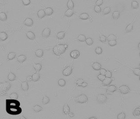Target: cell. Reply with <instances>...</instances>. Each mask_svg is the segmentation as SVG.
<instances>
[{
  "instance_id": "1",
  "label": "cell",
  "mask_w": 140,
  "mask_h": 119,
  "mask_svg": "<svg viewBox=\"0 0 140 119\" xmlns=\"http://www.w3.org/2000/svg\"><path fill=\"white\" fill-rule=\"evenodd\" d=\"M6 110L10 115L20 114L22 112V109L20 107V102L17 100H6Z\"/></svg>"
},
{
  "instance_id": "2",
  "label": "cell",
  "mask_w": 140,
  "mask_h": 119,
  "mask_svg": "<svg viewBox=\"0 0 140 119\" xmlns=\"http://www.w3.org/2000/svg\"><path fill=\"white\" fill-rule=\"evenodd\" d=\"M11 85L9 83L6 82L5 83H1L0 84V95H3L9 89Z\"/></svg>"
},
{
  "instance_id": "3",
  "label": "cell",
  "mask_w": 140,
  "mask_h": 119,
  "mask_svg": "<svg viewBox=\"0 0 140 119\" xmlns=\"http://www.w3.org/2000/svg\"><path fill=\"white\" fill-rule=\"evenodd\" d=\"M75 101L79 103H85L88 102V98L85 94H82L74 99Z\"/></svg>"
},
{
  "instance_id": "4",
  "label": "cell",
  "mask_w": 140,
  "mask_h": 119,
  "mask_svg": "<svg viewBox=\"0 0 140 119\" xmlns=\"http://www.w3.org/2000/svg\"><path fill=\"white\" fill-rule=\"evenodd\" d=\"M117 90L119 91L121 93V94L122 95H126V94H128L131 91L130 88L128 87V86L127 85H125L121 86L117 89Z\"/></svg>"
},
{
  "instance_id": "5",
  "label": "cell",
  "mask_w": 140,
  "mask_h": 119,
  "mask_svg": "<svg viewBox=\"0 0 140 119\" xmlns=\"http://www.w3.org/2000/svg\"><path fill=\"white\" fill-rule=\"evenodd\" d=\"M107 97L104 94H99L97 96V101L100 104L105 103L107 101Z\"/></svg>"
},
{
  "instance_id": "6",
  "label": "cell",
  "mask_w": 140,
  "mask_h": 119,
  "mask_svg": "<svg viewBox=\"0 0 140 119\" xmlns=\"http://www.w3.org/2000/svg\"><path fill=\"white\" fill-rule=\"evenodd\" d=\"M116 90H117V88L115 85H110V86L108 87V88L107 89V94L110 95H113V93Z\"/></svg>"
},
{
  "instance_id": "7",
  "label": "cell",
  "mask_w": 140,
  "mask_h": 119,
  "mask_svg": "<svg viewBox=\"0 0 140 119\" xmlns=\"http://www.w3.org/2000/svg\"><path fill=\"white\" fill-rule=\"evenodd\" d=\"M137 15L136 16V17H135V18L134 19V20H133V22H131V23H130L129 24H128L127 27L126 28L125 30V31L126 33H129V32H131L133 30V26H134V22L135 21L137 17Z\"/></svg>"
},
{
  "instance_id": "8",
  "label": "cell",
  "mask_w": 140,
  "mask_h": 119,
  "mask_svg": "<svg viewBox=\"0 0 140 119\" xmlns=\"http://www.w3.org/2000/svg\"><path fill=\"white\" fill-rule=\"evenodd\" d=\"M73 71V68L71 66L67 67L66 68H65L62 72V74L66 76H67L70 75L72 74Z\"/></svg>"
},
{
  "instance_id": "9",
  "label": "cell",
  "mask_w": 140,
  "mask_h": 119,
  "mask_svg": "<svg viewBox=\"0 0 140 119\" xmlns=\"http://www.w3.org/2000/svg\"><path fill=\"white\" fill-rule=\"evenodd\" d=\"M133 115L137 118H140V106L137 107L133 109Z\"/></svg>"
},
{
  "instance_id": "10",
  "label": "cell",
  "mask_w": 140,
  "mask_h": 119,
  "mask_svg": "<svg viewBox=\"0 0 140 119\" xmlns=\"http://www.w3.org/2000/svg\"><path fill=\"white\" fill-rule=\"evenodd\" d=\"M57 47L60 54H62L65 52L68 45L67 44H60L57 45Z\"/></svg>"
},
{
  "instance_id": "11",
  "label": "cell",
  "mask_w": 140,
  "mask_h": 119,
  "mask_svg": "<svg viewBox=\"0 0 140 119\" xmlns=\"http://www.w3.org/2000/svg\"><path fill=\"white\" fill-rule=\"evenodd\" d=\"M114 80V78L106 77L105 79L102 82V84L104 86H108L110 85L111 82Z\"/></svg>"
},
{
  "instance_id": "12",
  "label": "cell",
  "mask_w": 140,
  "mask_h": 119,
  "mask_svg": "<svg viewBox=\"0 0 140 119\" xmlns=\"http://www.w3.org/2000/svg\"><path fill=\"white\" fill-rule=\"evenodd\" d=\"M70 56L74 59H77L79 57L80 55V53L77 50H74L70 53Z\"/></svg>"
},
{
  "instance_id": "13",
  "label": "cell",
  "mask_w": 140,
  "mask_h": 119,
  "mask_svg": "<svg viewBox=\"0 0 140 119\" xmlns=\"http://www.w3.org/2000/svg\"><path fill=\"white\" fill-rule=\"evenodd\" d=\"M51 31L50 30L49 28H45L44 30H43L42 33V36L44 38H47L49 37L50 35Z\"/></svg>"
},
{
  "instance_id": "14",
  "label": "cell",
  "mask_w": 140,
  "mask_h": 119,
  "mask_svg": "<svg viewBox=\"0 0 140 119\" xmlns=\"http://www.w3.org/2000/svg\"><path fill=\"white\" fill-rule=\"evenodd\" d=\"M92 67L95 70L98 71V70H100L102 68V65L99 62H96L93 63L92 64Z\"/></svg>"
},
{
  "instance_id": "15",
  "label": "cell",
  "mask_w": 140,
  "mask_h": 119,
  "mask_svg": "<svg viewBox=\"0 0 140 119\" xmlns=\"http://www.w3.org/2000/svg\"><path fill=\"white\" fill-rule=\"evenodd\" d=\"M124 65L127 66L128 67H129L130 69H131L133 71V73L134 74H135L136 76H140V68L139 67V68H131V67H129L125 64H124Z\"/></svg>"
},
{
  "instance_id": "16",
  "label": "cell",
  "mask_w": 140,
  "mask_h": 119,
  "mask_svg": "<svg viewBox=\"0 0 140 119\" xmlns=\"http://www.w3.org/2000/svg\"><path fill=\"white\" fill-rule=\"evenodd\" d=\"M24 24L27 26L31 27L33 25V21L32 19L30 18H28L24 22Z\"/></svg>"
},
{
  "instance_id": "17",
  "label": "cell",
  "mask_w": 140,
  "mask_h": 119,
  "mask_svg": "<svg viewBox=\"0 0 140 119\" xmlns=\"http://www.w3.org/2000/svg\"><path fill=\"white\" fill-rule=\"evenodd\" d=\"M21 88L22 90L24 91H27L29 89V85L28 82L27 81L24 82H21Z\"/></svg>"
},
{
  "instance_id": "18",
  "label": "cell",
  "mask_w": 140,
  "mask_h": 119,
  "mask_svg": "<svg viewBox=\"0 0 140 119\" xmlns=\"http://www.w3.org/2000/svg\"><path fill=\"white\" fill-rule=\"evenodd\" d=\"M26 36H27V37L30 40H34L36 38V36H35V34L33 32H31V31H29V32H26Z\"/></svg>"
},
{
  "instance_id": "19",
  "label": "cell",
  "mask_w": 140,
  "mask_h": 119,
  "mask_svg": "<svg viewBox=\"0 0 140 119\" xmlns=\"http://www.w3.org/2000/svg\"><path fill=\"white\" fill-rule=\"evenodd\" d=\"M33 67L37 72H39L42 68V66L41 64L40 63L36 64L35 63H33Z\"/></svg>"
},
{
  "instance_id": "20",
  "label": "cell",
  "mask_w": 140,
  "mask_h": 119,
  "mask_svg": "<svg viewBox=\"0 0 140 119\" xmlns=\"http://www.w3.org/2000/svg\"><path fill=\"white\" fill-rule=\"evenodd\" d=\"M63 113L66 115L68 114L69 113H70V108H69V106H68V105L67 103L64 104V105L63 106Z\"/></svg>"
},
{
  "instance_id": "21",
  "label": "cell",
  "mask_w": 140,
  "mask_h": 119,
  "mask_svg": "<svg viewBox=\"0 0 140 119\" xmlns=\"http://www.w3.org/2000/svg\"><path fill=\"white\" fill-rule=\"evenodd\" d=\"M120 16V13L119 11H115L112 14V17L115 20H117Z\"/></svg>"
},
{
  "instance_id": "22",
  "label": "cell",
  "mask_w": 140,
  "mask_h": 119,
  "mask_svg": "<svg viewBox=\"0 0 140 119\" xmlns=\"http://www.w3.org/2000/svg\"><path fill=\"white\" fill-rule=\"evenodd\" d=\"M8 37L7 35L5 32H0V40L1 41H5Z\"/></svg>"
},
{
  "instance_id": "23",
  "label": "cell",
  "mask_w": 140,
  "mask_h": 119,
  "mask_svg": "<svg viewBox=\"0 0 140 119\" xmlns=\"http://www.w3.org/2000/svg\"><path fill=\"white\" fill-rule=\"evenodd\" d=\"M74 11L73 10V9H70V8H69L68 10H67L66 12L65 13V14L64 15L65 16H66L67 17H71L72 15L74 14Z\"/></svg>"
},
{
  "instance_id": "24",
  "label": "cell",
  "mask_w": 140,
  "mask_h": 119,
  "mask_svg": "<svg viewBox=\"0 0 140 119\" xmlns=\"http://www.w3.org/2000/svg\"><path fill=\"white\" fill-rule=\"evenodd\" d=\"M26 59H27V57L24 55H21L18 56L17 57V60L21 63H22V62H23L24 61H25Z\"/></svg>"
},
{
  "instance_id": "25",
  "label": "cell",
  "mask_w": 140,
  "mask_h": 119,
  "mask_svg": "<svg viewBox=\"0 0 140 119\" xmlns=\"http://www.w3.org/2000/svg\"><path fill=\"white\" fill-rule=\"evenodd\" d=\"M9 74L8 75V79L10 81H14L16 78L15 75L14 74L11 73L10 70H9Z\"/></svg>"
},
{
  "instance_id": "26",
  "label": "cell",
  "mask_w": 140,
  "mask_h": 119,
  "mask_svg": "<svg viewBox=\"0 0 140 119\" xmlns=\"http://www.w3.org/2000/svg\"><path fill=\"white\" fill-rule=\"evenodd\" d=\"M35 54L37 57L41 58V57H43V51L42 49H37L35 52Z\"/></svg>"
},
{
  "instance_id": "27",
  "label": "cell",
  "mask_w": 140,
  "mask_h": 119,
  "mask_svg": "<svg viewBox=\"0 0 140 119\" xmlns=\"http://www.w3.org/2000/svg\"><path fill=\"white\" fill-rule=\"evenodd\" d=\"M79 18H80V19H81V20H87V19H89V16L87 13H82L80 15Z\"/></svg>"
},
{
  "instance_id": "28",
  "label": "cell",
  "mask_w": 140,
  "mask_h": 119,
  "mask_svg": "<svg viewBox=\"0 0 140 119\" xmlns=\"http://www.w3.org/2000/svg\"><path fill=\"white\" fill-rule=\"evenodd\" d=\"M37 15H38V17L40 19H42L46 15V13H45L44 10H40L38 11V12L37 13Z\"/></svg>"
},
{
  "instance_id": "29",
  "label": "cell",
  "mask_w": 140,
  "mask_h": 119,
  "mask_svg": "<svg viewBox=\"0 0 140 119\" xmlns=\"http://www.w3.org/2000/svg\"><path fill=\"white\" fill-rule=\"evenodd\" d=\"M16 55V53L15 52H10L8 54L7 56V59L8 60H12L15 58Z\"/></svg>"
},
{
  "instance_id": "30",
  "label": "cell",
  "mask_w": 140,
  "mask_h": 119,
  "mask_svg": "<svg viewBox=\"0 0 140 119\" xmlns=\"http://www.w3.org/2000/svg\"><path fill=\"white\" fill-rule=\"evenodd\" d=\"M45 12L46 13V15L49 16V15H51L53 13V10L52 8L48 7L45 9Z\"/></svg>"
},
{
  "instance_id": "31",
  "label": "cell",
  "mask_w": 140,
  "mask_h": 119,
  "mask_svg": "<svg viewBox=\"0 0 140 119\" xmlns=\"http://www.w3.org/2000/svg\"><path fill=\"white\" fill-rule=\"evenodd\" d=\"M66 34V32L64 31H62V32H60L57 34V37L59 39H62L64 38Z\"/></svg>"
},
{
  "instance_id": "32",
  "label": "cell",
  "mask_w": 140,
  "mask_h": 119,
  "mask_svg": "<svg viewBox=\"0 0 140 119\" xmlns=\"http://www.w3.org/2000/svg\"><path fill=\"white\" fill-rule=\"evenodd\" d=\"M7 19V15L3 12L0 13V20L1 21H6Z\"/></svg>"
},
{
  "instance_id": "33",
  "label": "cell",
  "mask_w": 140,
  "mask_h": 119,
  "mask_svg": "<svg viewBox=\"0 0 140 119\" xmlns=\"http://www.w3.org/2000/svg\"><path fill=\"white\" fill-rule=\"evenodd\" d=\"M131 7L133 9H138L139 7L138 2L137 1L133 0L131 3Z\"/></svg>"
},
{
  "instance_id": "34",
  "label": "cell",
  "mask_w": 140,
  "mask_h": 119,
  "mask_svg": "<svg viewBox=\"0 0 140 119\" xmlns=\"http://www.w3.org/2000/svg\"><path fill=\"white\" fill-rule=\"evenodd\" d=\"M32 79H33V81L35 82H37L40 79V75L38 73V72L33 74Z\"/></svg>"
},
{
  "instance_id": "35",
  "label": "cell",
  "mask_w": 140,
  "mask_h": 119,
  "mask_svg": "<svg viewBox=\"0 0 140 119\" xmlns=\"http://www.w3.org/2000/svg\"><path fill=\"white\" fill-rule=\"evenodd\" d=\"M86 36L83 35H80L78 37H77V40L80 41V42H85L86 40Z\"/></svg>"
},
{
  "instance_id": "36",
  "label": "cell",
  "mask_w": 140,
  "mask_h": 119,
  "mask_svg": "<svg viewBox=\"0 0 140 119\" xmlns=\"http://www.w3.org/2000/svg\"><path fill=\"white\" fill-rule=\"evenodd\" d=\"M117 38H118V37L117 36H116V35H115L114 34H110L107 37V40L108 41L115 40H117Z\"/></svg>"
},
{
  "instance_id": "37",
  "label": "cell",
  "mask_w": 140,
  "mask_h": 119,
  "mask_svg": "<svg viewBox=\"0 0 140 119\" xmlns=\"http://www.w3.org/2000/svg\"><path fill=\"white\" fill-rule=\"evenodd\" d=\"M126 116L125 113L124 112H122L118 114L117 118L118 119H124L126 118Z\"/></svg>"
},
{
  "instance_id": "38",
  "label": "cell",
  "mask_w": 140,
  "mask_h": 119,
  "mask_svg": "<svg viewBox=\"0 0 140 119\" xmlns=\"http://www.w3.org/2000/svg\"><path fill=\"white\" fill-rule=\"evenodd\" d=\"M33 109L35 112L38 113V112L41 111L43 110V108L39 105H36L33 107Z\"/></svg>"
},
{
  "instance_id": "39",
  "label": "cell",
  "mask_w": 140,
  "mask_h": 119,
  "mask_svg": "<svg viewBox=\"0 0 140 119\" xmlns=\"http://www.w3.org/2000/svg\"><path fill=\"white\" fill-rule=\"evenodd\" d=\"M67 7L68 8L73 9L74 7V4L72 0H68V2L67 3Z\"/></svg>"
},
{
  "instance_id": "40",
  "label": "cell",
  "mask_w": 140,
  "mask_h": 119,
  "mask_svg": "<svg viewBox=\"0 0 140 119\" xmlns=\"http://www.w3.org/2000/svg\"><path fill=\"white\" fill-rule=\"evenodd\" d=\"M95 51L96 54H102V53L103 52L102 48L101 47H96Z\"/></svg>"
},
{
  "instance_id": "41",
  "label": "cell",
  "mask_w": 140,
  "mask_h": 119,
  "mask_svg": "<svg viewBox=\"0 0 140 119\" xmlns=\"http://www.w3.org/2000/svg\"><path fill=\"white\" fill-rule=\"evenodd\" d=\"M58 84L61 87H64L66 85V81L62 79H61L58 81Z\"/></svg>"
},
{
  "instance_id": "42",
  "label": "cell",
  "mask_w": 140,
  "mask_h": 119,
  "mask_svg": "<svg viewBox=\"0 0 140 119\" xmlns=\"http://www.w3.org/2000/svg\"><path fill=\"white\" fill-rule=\"evenodd\" d=\"M85 42L86 43V44L87 45H88L89 46H91L94 43V41L93 40V39L91 38H88L86 39V41H85Z\"/></svg>"
},
{
  "instance_id": "43",
  "label": "cell",
  "mask_w": 140,
  "mask_h": 119,
  "mask_svg": "<svg viewBox=\"0 0 140 119\" xmlns=\"http://www.w3.org/2000/svg\"><path fill=\"white\" fill-rule=\"evenodd\" d=\"M109 45L111 46V47H114L116 46L117 44V42L116 40H110V41H109Z\"/></svg>"
},
{
  "instance_id": "44",
  "label": "cell",
  "mask_w": 140,
  "mask_h": 119,
  "mask_svg": "<svg viewBox=\"0 0 140 119\" xmlns=\"http://www.w3.org/2000/svg\"><path fill=\"white\" fill-rule=\"evenodd\" d=\"M111 12L110 7H105L103 10V14L104 15H108Z\"/></svg>"
},
{
  "instance_id": "45",
  "label": "cell",
  "mask_w": 140,
  "mask_h": 119,
  "mask_svg": "<svg viewBox=\"0 0 140 119\" xmlns=\"http://www.w3.org/2000/svg\"><path fill=\"white\" fill-rule=\"evenodd\" d=\"M53 52L57 56H60V54H61L60 52H59L57 46H56L54 48H53Z\"/></svg>"
},
{
  "instance_id": "46",
  "label": "cell",
  "mask_w": 140,
  "mask_h": 119,
  "mask_svg": "<svg viewBox=\"0 0 140 119\" xmlns=\"http://www.w3.org/2000/svg\"><path fill=\"white\" fill-rule=\"evenodd\" d=\"M49 101H50V99L48 97L44 96L43 100V104H44V105L47 104L49 102Z\"/></svg>"
},
{
  "instance_id": "47",
  "label": "cell",
  "mask_w": 140,
  "mask_h": 119,
  "mask_svg": "<svg viewBox=\"0 0 140 119\" xmlns=\"http://www.w3.org/2000/svg\"><path fill=\"white\" fill-rule=\"evenodd\" d=\"M10 97L11 99L17 100L18 98V95L16 93H13L10 95Z\"/></svg>"
},
{
  "instance_id": "48",
  "label": "cell",
  "mask_w": 140,
  "mask_h": 119,
  "mask_svg": "<svg viewBox=\"0 0 140 119\" xmlns=\"http://www.w3.org/2000/svg\"><path fill=\"white\" fill-rule=\"evenodd\" d=\"M107 39V37H106L104 35L101 36L99 38L100 41L102 42H103V43H104L106 42Z\"/></svg>"
},
{
  "instance_id": "49",
  "label": "cell",
  "mask_w": 140,
  "mask_h": 119,
  "mask_svg": "<svg viewBox=\"0 0 140 119\" xmlns=\"http://www.w3.org/2000/svg\"><path fill=\"white\" fill-rule=\"evenodd\" d=\"M94 10L96 13L99 14L101 12V8L100 7V6L96 5L94 8Z\"/></svg>"
},
{
  "instance_id": "50",
  "label": "cell",
  "mask_w": 140,
  "mask_h": 119,
  "mask_svg": "<svg viewBox=\"0 0 140 119\" xmlns=\"http://www.w3.org/2000/svg\"><path fill=\"white\" fill-rule=\"evenodd\" d=\"M105 78H106V76L103 74H100L97 76L98 79L102 82L103 81V80L105 79Z\"/></svg>"
},
{
  "instance_id": "51",
  "label": "cell",
  "mask_w": 140,
  "mask_h": 119,
  "mask_svg": "<svg viewBox=\"0 0 140 119\" xmlns=\"http://www.w3.org/2000/svg\"><path fill=\"white\" fill-rule=\"evenodd\" d=\"M84 82V81L83 79H80L77 80V81L76 82V84L78 86H81L82 83Z\"/></svg>"
},
{
  "instance_id": "52",
  "label": "cell",
  "mask_w": 140,
  "mask_h": 119,
  "mask_svg": "<svg viewBox=\"0 0 140 119\" xmlns=\"http://www.w3.org/2000/svg\"><path fill=\"white\" fill-rule=\"evenodd\" d=\"M106 77H109V78H112V73L110 70H107V72L105 74Z\"/></svg>"
},
{
  "instance_id": "53",
  "label": "cell",
  "mask_w": 140,
  "mask_h": 119,
  "mask_svg": "<svg viewBox=\"0 0 140 119\" xmlns=\"http://www.w3.org/2000/svg\"><path fill=\"white\" fill-rule=\"evenodd\" d=\"M22 3L25 6H28L31 2L30 0H22Z\"/></svg>"
},
{
  "instance_id": "54",
  "label": "cell",
  "mask_w": 140,
  "mask_h": 119,
  "mask_svg": "<svg viewBox=\"0 0 140 119\" xmlns=\"http://www.w3.org/2000/svg\"><path fill=\"white\" fill-rule=\"evenodd\" d=\"M103 3V0H97L96 2V5L101 6Z\"/></svg>"
},
{
  "instance_id": "55",
  "label": "cell",
  "mask_w": 140,
  "mask_h": 119,
  "mask_svg": "<svg viewBox=\"0 0 140 119\" xmlns=\"http://www.w3.org/2000/svg\"><path fill=\"white\" fill-rule=\"evenodd\" d=\"M106 72H107V70H106V69H104V68H101V69L100 70V74H103V75H105V74H106Z\"/></svg>"
},
{
  "instance_id": "56",
  "label": "cell",
  "mask_w": 140,
  "mask_h": 119,
  "mask_svg": "<svg viewBox=\"0 0 140 119\" xmlns=\"http://www.w3.org/2000/svg\"><path fill=\"white\" fill-rule=\"evenodd\" d=\"M27 80L28 81V82H31V81H33V79H32V76H28L27 78Z\"/></svg>"
},
{
  "instance_id": "57",
  "label": "cell",
  "mask_w": 140,
  "mask_h": 119,
  "mask_svg": "<svg viewBox=\"0 0 140 119\" xmlns=\"http://www.w3.org/2000/svg\"><path fill=\"white\" fill-rule=\"evenodd\" d=\"M88 85V84L87 82H84L82 83V85H81V87H83V88H85V87H86Z\"/></svg>"
},
{
  "instance_id": "58",
  "label": "cell",
  "mask_w": 140,
  "mask_h": 119,
  "mask_svg": "<svg viewBox=\"0 0 140 119\" xmlns=\"http://www.w3.org/2000/svg\"><path fill=\"white\" fill-rule=\"evenodd\" d=\"M68 114H69V116L70 117H73L74 116V113H69Z\"/></svg>"
},
{
  "instance_id": "59",
  "label": "cell",
  "mask_w": 140,
  "mask_h": 119,
  "mask_svg": "<svg viewBox=\"0 0 140 119\" xmlns=\"http://www.w3.org/2000/svg\"><path fill=\"white\" fill-rule=\"evenodd\" d=\"M137 48H138V50H140V42L139 43L138 45V47H137Z\"/></svg>"
},
{
  "instance_id": "60",
  "label": "cell",
  "mask_w": 140,
  "mask_h": 119,
  "mask_svg": "<svg viewBox=\"0 0 140 119\" xmlns=\"http://www.w3.org/2000/svg\"><path fill=\"white\" fill-rule=\"evenodd\" d=\"M97 118L96 117H91L89 118V119H97Z\"/></svg>"
},
{
  "instance_id": "61",
  "label": "cell",
  "mask_w": 140,
  "mask_h": 119,
  "mask_svg": "<svg viewBox=\"0 0 140 119\" xmlns=\"http://www.w3.org/2000/svg\"><path fill=\"white\" fill-rule=\"evenodd\" d=\"M139 81H140V75L139 76Z\"/></svg>"
},
{
  "instance_id": "62",
  "label": "cell",
  "mask_w": 140,
  "mask_h": 119,
  "mask_svg": "<svg viewBox=\"0 0 140 119\" xmlns=\"http://www.w3.org/2000/svg\"><path fill=\"white\" fill-rule=\"evenodd\" d=\"M139 68H140V64H139Z\"/></svg>"
},
{
  "instance_id": "63",
  "label": "cell",
  "mask_w": 140,
  "mask_h": 119,
  "mask_svg": "<svg viewBox=\"0 0 140 119\" xmlns=\"http://www.w3.org/2000/svg\"><path fill=\"white\" fill-rule=\"evenodd\" d=\"M139 56H140V53H139Z\"/></svg>"
}]
</instances>
